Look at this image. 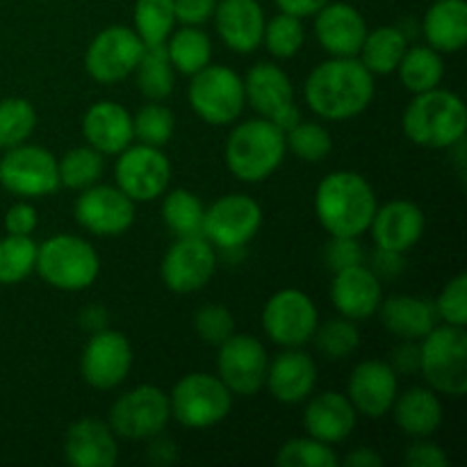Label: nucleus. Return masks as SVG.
<instances>
[{"label": "nucleus", "mask_w": 467, "mask_h": 467, "mask_svg": "<svg viewBox=\"0 0 467 467\" xmlns=\"http://www.w3.org/2000/svg\"><path fill=\"white\" fill-rule=\"evenodd\" d=\"M304 96L317 117L347 121L369 108L374 99V76L358 57H331L310 71Z\"/></svg>", "instance_id": "1"}, {"label": "nucleus", "mask_w": 467, "mask_h": 467, "mask_svg": "<svg viewBox=\"0 0 467 467\" xmlns=\"http://www.w3.org/2000/svg\"><path fill=\"white\" fill-rule=\"evenodd\" d=\"M377 208L372 185L356 171L328 173L315 192V213L333 237H360L369 231Z\"/></svg>", "instance_id": "2"}, {"label": "nucleus", "mask_w": 467, "mask_h": 467, "mask_svg": "<svg viewBox=\"0 0 467 467\" xmlns=\"http://www.w3.org/2000/svg\"><path fill=\"white\" fill-rule=\"evenodd\" d=\"M406 137L424 149H454L465 137L467 109L454 91L436 89L415 94L401 119Z\"/></svg>", "instance_id": "3"}, {"label": "nucleus", "mask_w": 467, "mask_h": 467, "mask_svg": "<svg viewBox=\"0 0 467 467\" xmlns=\"http://www.w3.org/2000/svg\"><path fill=\"white\" fill-rule=\"evenodd\" d=\"M285 132L269 119H249L231 130L223 149L226 167L237 181H267L285 158Z\"/></svg>", "instance_id": "4"}, {"label": "nucleus", "mask_w": 467, "mask_h": 467, "mask_svg": "<svg viewBox=\"0 0 467 467\" xmlns=\"http://www.w3.org/2000/svg\"><path fill=\"white\" fill-rule=\"evenodd\" d=\"M35 272L55 290L82 292L99 278L100 258L82 237L53 235L36 246Z\"/></svg>", "instance_id": "5"}, {"label": "nucleus", "mask_w": 467, "mask_h": 467, "mask_svg": "<svg viewBox=\"0 0 467 467\" xmlns=\"http://www.w3.org/2000/svg\"><path fill=\"white\" fill-rule=\"evenodd\" d=\"M420 372L433 392H467V333L461 327H433L420 342Z\"/></svg>", "instance_id": "6"}, {"label": "nucleus", "mask_w": 467, "mask_h": 467, "mask_svg": "<svg viewBox=\"0 0 467 467\" xmlns=\"http://www.w3.org/2000/svg\"><path fill=\"white\" fill-rule=\"evenodd\" d=\"M169 409L171 418L185 429H210L228 418L233 409V392L213 374H187L173 386Z\"/></svg>", "instance_id": "7"}, {"label": "nucleus", "mask_w": 467, "mask_h": 467, "mask_svg": "<svg viewBox=\"0 0 467 467\" xmlns=\"http://www.w3.org/2000/svg\"><path fill=\"white\" fill-rule=\"evenodd\" d=\"M187 99L205 123L228 126L244 112V80L228 67L208 64L192 76Z\"/></svg>", "instance_id": "8"}, {"label": "nucleus", "mask_w": 467, "mask_h": 467, "mask_svg": "<svg viewBox=\"0 0 467 467\" xmlns=\"http://www.w3.org/2000/svg\"><path fill=\"white\" fill-rule=\"evenodd\" d=\"M169 418V395L155 386H137L114 401L108 424L119 438L150 441L164 431Z\"/></svg>", "instance_id": "9"}, {"label": "nucleus", "mask_w": 467, "mask_h": 467, "mask_svg": "<svg viewBox=\"0 0 467 467\" xmlns=\"http://www.w3.org/2000/svg\"><path fill=\"white\" fill-rule=\"evenodd\" d=\"M263 226V208L246 194H228L214 201L203 217V237L222 251L249 244Z\"/></svg>", "instance_id": "10"}, {"label": "nucleus", "mask_w": 467, "mask_h": 467, "mask_svg": "<svg viewBox=\"0 0 467 467\" xmlns=\"http://www.w3.org/2000/svg\"><path fill=\"white\" fill-rule=\"evenodd\" d=\"M319 324L317 306L306 292L287 287L276 292L265 304L263 328L267 337L285 349H299L313 340V333Z\"/></svg>", "instance_id": "11"}, {"label": "nucleus", "mask_w": 467, "mask_h": 467, "mask_svg": "<svg viewBox=\"0 0 467 467\" xmlns=\"http://www.w3.org/2000/svg\"><path fill=\"white\" fill-rule=\"evenodd\" d=\"M0 185L21 199L53 194L59 187L57 158L41 146L18 144L0 160Z\"/></svg>", "instance_id": "12"}, {"label": "nucleus", "mask_w": 467, "mask_h": 467, "mask_svg": "<svg viewBox=\"0 0 467 467\" xmlns=\"http://www.w3.org/2000/svg\"><path fill=\"white\" fill-rule=\"evenodd\" d=\"M114 181L123 194L135 203H149L167 192L171 181V164L158 146L137 144L119 153L114 164Z\"/></svg>", "instance_id": "13"}, {"label": "nucleus", "mask_w": 467, "mask_h": 467, "mask_svg": "<svg viewBox=\"0 0 467 467\" xmlns=\"http://www.w3.org/2000/svg\"><path fill=\"white\" fill-rule=\"evenodd\" d=\"M246 103L255 112L276 123L283 132L301 121V112L295 103V87L290 76L278 64L258 62L244 78Z\"/></svg>", "instance_id": "14"}, {"label": "nucleus", "mask_w": 467, "mask_h": 467, "mask_svg": "<svg viewBox=\"0 0 467 467\" xmlns=\"http://www.w3.org/2000/svg\"><path fill=\"white\" fill-rule=\"evenodd\" d=\"M144 41L132 27L109 26L94 36L85 53L87 73L96 82L114 85L135 73L144 53Z\"/></svg>", "instance_id": "15"}, {"label": "nucleus", "mask_w": 467, "mask_h": 467, "mask_svg": "<svg viewBox=\"0 0 467 467\" xmlns=\"http://www.w3.org/2000/svg\"><path fill=\"white\" fill-rule=\"evenodd\" d=\"M217 255L203 235L178 237L162 258L160 276L167 290L176 295H194L214 276Z\"/></svg>", "instance_id": "16"}, {"label": "nucleus", "mask_w": 467, "mask_h": 467, "mask_svg": "<svg viewBox=\"0 0 467 467\" xmlns=\"http://www.w3.org/2000/svg\"><path fill=\"white\" fill-rule=\"evenodd\" d=\"M267 349L254 336L233 333L223 345H219L217 369L223 386L240 397H254L265 388L267 379Z\"/></svg>", "instance_id": "17"}, {"label": "nucleus", "mask_w": 467, "mask_h": 467, "mask_svg": "<svg viewBox=\"0 0 467 467\" xmlns=\"http://www.w3.org/2000/svg\"><path fill=\"white\" fill-rule=\"evenodd\" d=\"M132 368V347L119 331H96L80 356V374L96 390L121 386Z\"/></svg>", "instance_id": "18"}, {"label": "nucleus", "mask_w": 467, "mask_h": 467, "mask_svg": "<svg viewBox=\"0 0 467 467\" xmlns=\"http://www.w3.org/2000/svg\"><path fill=\"white\" fill-rule=\"evenodd\" d=\"M76 222L99 237L123 235L135 223V201L119 187L91 185L76 201Z\"/></svg>", "instance_id": "19"}, {"label": "nucleus", "mask_w": 467, "mask_h": 467, "mask_svg": "<svg viewBox=\"0 0 467 467\" xmlns=\"http://www.w3.org/2000/svg\"><path fill=\"white\" fill-rule=\"evenodd\" d=\"M397 395H400L397 374L383 360H363L351 369L347 397L354 404L356 413L369 420L383 418L390 413Z\"/></svg>", "instance_id": "20"}, {"label": "nucleus", "mask_w": 467, "mask_h": 467, "mask_svg": "<svg viewBox=\"0 0 467 467\" xmlns=\"http://www.w3.org/2000/svg\"><path fill=\"white\" fill-rule=\"evenodd\" d=\"M368 35L363 14L349 3H328L315 14V36L331 57H358Z\"/></svg>", "instance_id": "21"}, {"label": "nucleus", "mask_w": 467, "mask_h": 467, "mask_svg": "<svg viewBox=\"0 0 467 467\" xmlns=\"http://www.w3.org/2000/svg\"><path fill=\"white\" fill-rule=\"evenodd\" d=\"M331 301L342 317L354 319V322L368 319L379 313V306L383 301L381 281L365 263L340 269L333 274Z\"/></svg>", "instance_id": "22"}, {"label": "nucleus", "mask_w": 467, "mask_h": 467, "mask_svg": "<svg viewBox=\"0 0 467 467\" xmlns=\"http://www.w3.org/2000/svg\"><path fill=\"white\" fill-rule=\"evenodd\" d=\"M64 456L73 467H114L119 461L117 433L103 420H78L64 436Z\"/></svg>", "instance_id": "23"}, {"label": "nucleus", "mask_w": 467, "mask_h": 467, "mask_svg": "<svg viewBox=\"0 0 467 467\" xmlns=\"http://www.w3.org/2000/svg\"><path fill=\"white\" fill-rule=\"evenodd\" d=\"M424 226H427V219L420 205H415L413 201H390L377 208L369 231L377 246L406 254L418 244Z\"/></svg>", "instance_id": "24"}, {"label": "nucleus", "mask_w": 467, "mask_h": 467, "mask_svg": "<svg viewBox=\"0 0 467 467\" xmlns=\"http://www.w3.org/2000/svg\"><path fill=\"white\" fill-rule=\"evenodd\" d=\"M213 18L222 41L235 53H254L263 44L267 21L258 0H219Z\"/></svg>", "instance_id": "25"}, {"label": "nucleus", "mask_w": 467, "mask_h": 467, "mask_svg": "<svg viewBox=\"0 0 467 467\" xmlns=\"http://www.w3.org/2000/svg\"><path fill=\"white\" fill-rule=\"evenodd\" d=\"M317 383V365L313 356L299 349H285L269 363L265 386L281 404H301Z\"/></svg>", "instance_id": "26"}, {"label": "nucleus", "mask_w": 467, "mask_h": 467, "mask_svg": "<svg viewBox=\"0 0 467 467\" xmlns=\"http://www.w3.org/2000/svg\"><path fill=\"white\" fill-rule=\"evenodd\" d=\"M82 135L87 144L103 155H119L132 144V117L114 100H100L85 112Z\"/></svg>", "instance_id": "27"}, {"label": "nucleus", "mask_w": 467, "mask_h": 467, "mask_svg": "<svg viewBox=\"0 0 467 467\" xmlns=\"http://www.w3.org/2000/svg\"><path fill=\"white\" fill-rule=\"evenodd\" d=\"M356 420H358V413L349 397L333 390L313 397L304 410V427L308 436L327 445L347 441L356 429Z\"/></svg>", "instance_id": "28"}, {"label": "nucleus", "mask_w": 467, "mask_h": 467, "mask_svg": "<svg viewBox=\"0 0 467 467\" xmlns=\"http://www.w3.org/2000/svg\"><path fill=\"white\" fill-rule=\"evenodd\" d=\"M379 313L386 331L401 340H422L436 327V308L420 296H390L381 301Z\"/></svg>", "instance_id": "29"}, {"label": "nucleus", "mask_w": 467, "mask_h": 467, "mask_svg": "<svg viewBox=\"0 0 467 467\" xmlns=\"http://www.w3.org/2000/svg\"><path fill=\"white\" fill-rule=\"evenodd\" d=\"M424 36L438 53H459L467 44L465 0H436L422 21Z\"/></svg>", "instance_id": "30"}, {"label": "nucleus", "mask_w": 467, "mask_h": 467, "mask_svg": "<svg viewBox=\"0 0 467 467\" xmlns=\"http://www.w3.org/2000/svg\"><path fill=\"white\" fill-rule=\"evenodd\" d=\"M390 413L410 438H429L442 422V404L431 388H409L404 395H397Z\"/></svg>", "instance_id": "31"}, {"label": "nucleus", "mask_w": 467, "mask_h": 467, "mask_svg": "<svg viewBox=\"0 0 467 467\" xmlns=\"http://www.w3.org/2000/svg\"><path fill=\"white\" fill-rule=\"evenodd\" d=\"M406 48H409V41H406L404 32L400 27L383 26L372 32L368 30L358 59L372 76H390L400 67Z\"/></svg>", "instance_id": "32"}, {"label": "nucleus", "mask_w": 467, "mask_h": 467, "mask_svg": "<svg viewBox=\"0 0 467 467\" xmlns=\"http://www.w3.org/2000/svg\"><path fill=\"white\" fill-rule=\"evenodd\" d=\"M164 46L173 71H181L182 76H194L213 62V41L203 30H199V26H182L181 30L169 35Z\"/></svg>", "instance_id": "33"}, {"label": "nucleus", "mask_w": 467, "mask_h": 467, "mask_svg": "<svg viewBox=\"0 0 467 467\" xmlns=\"http://www.w3.org/2000/svg\"><path fill=\"white\" fill-rule=\"evenodd\" d=\"M397 71H400V80L406 89L413 94H422V91L441 87L445 64H442L441 53L433 50L431 46H413V48H406Z\"/></svg>", "instance_id": "34"}, {"label": "nucleus", "mask_w": 467, "mask_h": 467, "mask_svg": "<svg viewBox=\"0 0 467 467\" xmlns=\"http://www.w3.org/2000/svg\"><path fill=\"white\" fill-rule=\"evenodd\" d=\"M137 87L149 100H164L173 91V64L167 46H146L135 68Z\"/></svg>", "instance_id": "35"}, {"label": "nucleus", "mask_w": 467, "mask_h": 467, "mask_svg": "<svg viewBox=\"0 0 467 467\" xmlns=\"http://www.w3.org/2000/svg\"><path fill=\"white\" fill-rule=\"evenodd\" d=\"M205 208L190 190H171L162 201V219L176 237L203 235Z\"/></svg>", "instance_id": "36"}, {"label": "nucleus", "mask_w": 467, "mask_h": 467, "mask_svg": "<svg viewBox=\"0 0 467 467\" xmlns=\"http://www.w3.org/2000/svg\"><path fill=\"white\" fill-rule=\"evenodd\" d=\"M315 349L322 358L331 360H345L354 354L360 347V331L354 324V319L347 317H333L327 319L324 324H317L313 333Z\"/></svg>", "instance_id": "37"}, {"label": "nucleus", "mask_w": 467, "mask_h": 467, "mask_svg": "<svg viewBox=\"0 0 467 467\" xmlns=\"http://www.w3.org/2000/svg\"><path fill=\"white\" fill-rule=\"evenodd\" d=\"M103 153H99L91 146H78V149L67 150L57 160L59 185L68 187V190H87V187L99 182V178L103 176Z\"/></svg>", "instance_id": "38"}, {"label": "nucleus", "mask_w": 467, "mask_h": 467, "mask_svg": "<svg viewBox=\"0 0 467 467\" xmlns=\"http://www.w3.org/2000/svg\"><path fill=\"white\" fill-rule=\"evenodd\" d=\"M36 246L30 235H9L0 240V285H16L35 272Z\"/></svg>", "instance_id": "39"}, {"label": "nucleus", "mask_w": 467, "mask_h": 467, "mask_svg": "<svg viewBox=\"0 0 467 467\" xmlns=\"http://www.w3.org/2000/svg\"><path fill=\"white\" fill-rule=\"evenodd\" d=\"M176 26L173 0H137L135 32L144 46H158L169 39Z\"/></svg>", "instance_id": "40"}, {"label": "nucleus", "mask_w": 467, "mask_h": 467, "mask_svg": "<svg viewBox=\"0 0 467 467\" xmlns=\"http://www.w3.org/2000/svg\"><path fill=\"white\" fill-rule=\"evenodd\" d=\"M36 112L30 100L12 99L0 100V149H14L26 144L27 137L35 132Z\"/></svg>", "instance_id": "41"}, {"label": "nucleus", "mask_w": 467, "mask_h": 467, "mask_svg": "<svg viewBox=\"0 0 467 467\" xmlns=\"http://www.w3.org/2000/svg\"><path fill=\"white\" fill-rule=\"evenodd\" d=\"M306 39L304 23L299 16H292V14L281 12L278 16H274L272 21L265 23V35L263 44L267 46L269 53L274 57L290 59L295 57L301 50Z\"/></svg>", "instance_id": "42"}, {"label": "nucleus", "mask_w": 467, "mask_h": 467, "mask_svg": "<svg viewBox=\"0 0 467 467\" xmlns=\"http://www.w3.org/2000/svg\"><path fill=\"white\" fill-rule=\"evenodd\" d=\"M173 130H176V119H173L171 109L160 105V100L144 105V108L132 117V132H135V137L140 140V144L162 149V146L171 140Z\"/></svg>", "instance_id": "43"}, {"label": "nucleus", "mask_w": 467, "mask_h": 467, "mask_svg": "<svg viewBox=\"0 0 467 467\" xmlns=\"http://www.w3.org/2000/svg\"><path fill=\"white\" fill-rule=\"evenodd\" d=\"M276 465L281 467H336L337 456L331 445L317 438H292L278 450Z\"/></svg>", "instance_id": "44"}, {"label": "nucleus", "mask_w": 467, "mask_h": 467, "mask_svg": "<svg viewBox=\"0 0 467 467\" xmlns=\"http://www.w3.org/2000/svg\"><path fill=\"white\" fill-rule=\"evenodd\" d=\"M285 144L304 162H322L333 149V140L327 128L308 121H299L290 128L285 132Z\"/></svg>", "instance_id": "45"}, {"label": "nucleus", "mask_w": 467, "mask_h": 467, "mask_svg": "<svg viewBox=\"0 0 467 467\" xmlns=\"http://www.w3.org/2000/svg\"><path fill=\"white\" fill-rule=\"evenodd\" d=\"M194 331L210 347H219L235 333V317L222 304H208L196 310Z\"/></svg>", "instance_id": "46"}, {"label": "nucleus", "mask_w": 467, "mask_h": 467, "mask_svg": "<svg viewBox=\"0 0 467 467\" xmlns=\"http://www.w3.org/2000/svg\"><path fill=\"white\" fill-rule=\"evenodd\" d=\"M436 317L445 319L450 327L465 328L467 324V276L459 274L451 278L436 299Z\"/></svg>", "instance_id": "47"}, {"label": "nucleus", "mask_w": 467, "mask_h": 467, "mask_svg": "<svg viewBox=\"0 0 467 467\" xmlns=\"http://www.w3.org/2000/svg\"><path fill=\"white\" fill-rule=\"evenodd\" d=\"M365 251L358 244V237H333L324 249V263L333 274L340 269L354 267V265L365 263Z\"/></svg>", "instance_id": "48"}, {"label": "nucleus", "mask_w": 467, "mask_h": 467, "mask_svg": "<svg viewBox=\"0 0 467 467\" xmlns=\"http://www.w3.org/2000/svg\"><path fill=\"white\" fill-rule=\"evenodd\" d=\"M404 463L409 467H447L450 459L441 445L427 441V438H415L413 445L406 450Z\"/></svg>", "instance_id": "49"}, {"label": "nucleus", "mask_w": 467, "mask_h": 467, "mask_svg": "<svg viewBox=\"0 0 467 467\" xmlns=\"http://www.w3.org/2000/svg\"><path fill=\"white\" fill-rule=\"evenodd\" d=\"M365 263L372 269L374 276L379 281H392V278H400L404 272V254H397V251H388L377 246L369 255H365Z\"/></svg>", "instance_id": "50"}, {"label": "nucleus", "mask_w": 467, "mask_h": 467, "mask_svg": "<svg viewBox=\"0 0 467 467\" xmlns=\"http://www.w3.org/2000/svg\"><path fill=\"white\" fill-rule=\"evenodd\" d=\"M217 0H173L176 21L182 26H203L214 16Z\"/></svg>", "instance_id": "51"}, {"label": "nucleus", "mask_w": 467, "mask_h": 467, "mask_svg": "<svg viewBox=\"0 0 467 467\" xmlns=\"http://www.w3.org/2000/svg\"><path fill=\"white\" fill-rule=\"evenodd\" d=\"M36 222V210L30 203H16L5 213V231L9 235H32Z\"/></svg>", "instance_id": "52"}, {"label": "nucleus", "mask_w": 467, "mask_h": 467, "mask_svg": "<svg viewBox=\"0 0 467 467\" xmlns=\"http://www.w3.org/2000/svg\"><path fill=\"white\" fill-rule=\"evenodd\" d=\"M390 365L395 374H415L420 372V342L418 340H401L400 345L392 347Z\"/></svg>", "instance_id": "53"}, {"label": "nucleus", "mask_w": 467, "mask_h": 467, "mask_svg": "<svg viewBox=\"0 0 467 467\" xmlns=\"http://www.w3.org/2000/svg\"><path fill=\"white\" fill-rule=\"evenodd\" d=\"M146 456H149L153 465H171L173 461H178V445L169 441V438H162V433H160V436L150 438Z\"/></svg>", "instance_id": "54"}, {"label": "nucleus", "mask_w": 467, "mask_h": 467, "mask_svg": "<svg viewBox=\"0 0 467 467\" xmlns=\"http://www.w3.org/2000/svg\"><path fill=\"white\" fill-rule=\"evenodd\" d=\"M331 0H276L278 9L285 14H292V16H315L324 5H328Z\"/></svg>", "instance_id": "55"}, {"label": "nucleus", "mask_w": 467, "mask_h": 467, "mask_svg": "<svg viewBox=\"0 0 467 467\" xmlns=\"http://www.w3.org/2000/svg\"><path fill=\"white\" fill-rule=\"evenodd\" d=\"M80 324H82V328H87V331H91V333L103 331V328L108 327V310L100 308V306L85 308L80 313Z\"/></svg>", "instance_id": "56"}, {"label": "nucleus", "mask_w": 467, "mask_h": 467, "mask_svg": "<svg viewBox=\"0 0 467 467\" xmlns=\"http://www.w3.org/2000/svg\"><path fill=\"white\" fill-rule=\"evenodd\" d=\"M347 467H381L383 459L369 447H360V450H354L345 459Z\"/></svg>", "instance_id": "57"}]
</instances>
